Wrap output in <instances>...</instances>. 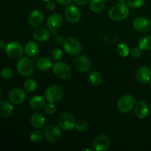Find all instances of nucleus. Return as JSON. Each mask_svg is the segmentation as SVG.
<instances>
[{
  "label": "nucleus",
  "instance_id": "1",
  "mask_svg": "<svg viewBox=\"0 0 151 151\" xmlns=\"http://www.w3.org/2000/svg\"><path fill=\"white\" fill-rule=\"evenodd\" d=\"M129 15L128 4L125 3L116 4L112 6L109 11V16L114 21H122L126 19Z\"/></svg>",
  "mask_w": 151,
  "mask_h": 151
},
{
  "label": "nucleus",
  "instance_id": "2",
  "mask_svg": "<svg viewBox=\"0 0 151 151\" xmlns=\"http://www.w3.org/2000/svg\"><path fill=\"white\" fill-rule=\"evenodd\" d=\"M16 69L22 76L29 77L34 72L35 66L29 58H21L16 63Z\"/></svg>",
  "mask_w": 151,
  "mask_h": 151
},
{
  "label": "nucleus",
  "instance_id": "3",
  "mask_svg": "<svg viewBox=\"0 0 151 151\" xmlns=\"http://www.w3.org/2000/svg\"><path fill=\"white\" fill-rule=\"evenodd\" d=\"M58 124L63 131H70L75 128V119L71 114L63 112L58 117Z\"/></svg>",
  "mask_w": 151,
  "mask_h": 151
},
{
  "label": "nucleus",
  "instance_id": "4",
  "mask_svg": "<svg viewBox=\"0 0 151 151\" xmlns=\"http://www.w3.org/2000/svg\"><path fill=\"white\" fill-rule=\"evenodd\" d=\"M136 106V99L130 94L122 96L117 102V109L122 113H128Z\"/></svg>",
  "mask_w": 151,
  "mask_h": 151
},
{
  "label": "nucleus",
  "instance_id": "5",
  "mask_svg": "<svg viewBox=\"0 0 151 151\" xmlns=\"http://www.w3.org/2000/svg\"><path fill=\"white\" fill-rule=\"evenodd\" d=\"M52 72L56 78L59 79H68L72 75V70L66 63L58 61L53 64Z\"/></svg>",
  "mask_w": 151,
  "mask_h": 151
},
{
  "label": "nucleus",
  "instance_id": "6",
  "mask_svg": "<svg viewBox=\"0 0 151 151\" xmlns=\"http://www.w3.org/2000/svg\"><path fill=\"white\" fill-rule=\"evenodd\" d=\"M45 98L49 103H58L60 101L63 97V91L58 86H50L45 91Z\"/></svg>",
  "mask_w": 151,
  "mask_h": 151
},
{
  "label": "nucleus",
  "instance_id": "7",
  "mask_svg": "<svg viewBox=\"0 0 151 151\" xmlns=\"http://www.w3.org/2000/svg\"><path fill=\"white\" fill-rule=\"evenodd\" d=\"M44 137L51 143H56L60 141L61 137V131L55 125L50 124L44 128Z\"/></svg>",
  "mask_w": 151,
  "mask_h": 151
},
{
  "label": "nucleus",
  "instance_id": "8",
  "mask_svg": "<svg viewBox=\"0 0 151 151\" xmlns=\"http://www.w3.org/2000/svg\"><path fill=\"white\" fill-rule=\"evenodd\" d=\"M24 51L22 44L16 41H12L7 44L5 52L10 58L20 59L22 57Z\"/></svg>",
  "mask_w": 151,
  "mask_h": 151
},
{
  "label": "nucleus",
  "instance_id": "9",
  "mask_svg": "<svg viewBox=\"0 0 151 151\" xmlns=\"http://www.w3.org/2000/svg\"><path fill=\"white\" fill-rule=\"evenodd\" d=\"M65 52L71 55H78L82 51L81 43L74 38H67L65 39L63 44Z\"/></svg>",
  "mask_w": 151,
  "mask_h": 151
},
{
  "label": "nucleus",
  "instance_id": "10",
  "mask_svg": "<svg viewBox=\"0 0 151 151\" xmlns=\"http://www.w3.org/2000/svg\"><path fill=\"white\" fill-rule=\"evenodd\" d=\"M63 19L60 13H55L50 15L47 20V26L49 30L53 34H56L63 24Z\"/></svg>",
  "mask_w": 151,
  "mask_h": 151
},
{
  "label": "nucleus",
  "instance_id": "11",
  "mask_svg": "<svg viewBox=\"0 0 151 151\" xmlns=\"http://www.w3.org/2000/svg\"><path fill=\"white\" fill-rule=\"evenodd\" d=\"M111 139L106 134H100L94 139L92 146L94 150L97 151H106L110 147Z\"/></svg>",
  "mask_w": 151,
  "mask_h": 151
},
{
  "label": "nucleus",
  "instance_id": "12",
  "mask_svg": "<svg viewBox=\"0 0 151 151\" xmlns=\"http://www.w3.org/2000/svg\"><path fill=\"white\" fill-rule=\"evenodd\" d=\"M133 27L140 32H147L151 29V20L145 17H137L133 21Z\"/></svg>",
  "mask_w": 151,
  "mask_h": 151
},
{
  "label": "nucleus",
  "instance_id": "13",
  "mask_svg": "<svg viewBox=\"0 0 151 151\" xmlns=\"http://www.w3.org/2000/svg\"><path fill=\"white\" fill-rule=\"evenodd\" d=\"M26 94L21 88H14L10 90L8 94L9 100L14 105H20L26 100Z\"/></svg>",
  "mask_w": 151,
  "mask_h": 151
},
{
  "label": "nucleus",
  "instance_id": "14",
  "mask_svg": "<svg viewBox=\"0 0 151 151\" xmlns=\"http://www.w3.org/2000/svg\"><path fill=\"white\" fill-rule=\"evenodd\" d=\"M75 67L79 72L83 73H86L89 72L91 69V60L86 55H80L76 58L75 60Z\"/></svg>",
  "mask_w": 151,
  "mask_h": 151
},
{
  "label": "nucleus",
  "instance_id": "15",
  "mask_svg": "<svg viewBox=\"0 0 151 151\" xmlns=\"http://www.w3.org/2000/svg\"><path fill=\"white\" fill-rule=\"evenodd\" d=\"M65 16L68 22L71 23H78L81 20V13L77 6L69 4L65 10Z\"/></svg>",
  "mask_w": 151,
  "mask_h": 151
},
{
  "label": "nucleus",
  "instance_id": "16",
  "mask_svg": "<svg viewBox=\"0 0 151 151\" xmlns=\"http://www.w3.org/2000/svg\"><path fill=\"white\" fill-rule=\"evenodd\" d=\"M136 79L139 83L147 84L151 81V70L145 66H141L136 72Z\"/></svg>",
  "mask_w": 151,
  "mask_h": 151
},
{
  "label": "nucleus",
  "instance_id": "17",
  "mask_svg": "<svg viewBox=\"0 0 151 151\" xmlns=\"http://www.w3.org/2000/svg\"><path fill=\"white\" fill-rule=\"evenodd\" d=\"M44 20V14L38 10H35L30 13L28 17V22L32 27H39Z\"/></svg>",
  "mask_w": 151,
  "mask_h": 151
},
{
  "label": "nucleus",
  "instance_id": "18",
  "mask_svg": "<svg viewBox=\"0 0 151 151\" xmlns=\"http://www.w3.org/2000/svg\"><path fill=\"white\" fill-rule=\"evenodd\" d=\"M149 107L146 102L143 100L137 102L134 107V113L139 119H145L149 115Z\"/></svg>",
  "mask_w": 151,
  "mask_h": 151
},
{
  "label": "nucleus",
  "instance_id": "19",
  "mask_svg": "<svg viewBox=\"0 0 151 151\" xmlns=\"http://www.w3.org/2000/svg\"><path fill=\"white\" fill-rule=\"evenodd\" d=\"M30 122L32 126L35 129H41L45 126L46 119L44 115L38 112L32 114L30 116Z\"/></svg>",
  "mask_w": 151,
  "mask_h": 151
},
{
  "label": "nucleus",
  "instance_id": "20",
  "mask_svg": "<svg viewBox=\"0 0 151 151\" xmlns=\"http://www.w3.org/2000/svg\"><path fill=\"white\" fill-rule=\"evenodd\" d=\"M32 35L34 39L39 42H45L49 41L50 38V30L43 27H38L35 29Z\"/></svg>",
  "mask_w": 151,
  "mask_h": 151
},
{
  "label": "nucleus",
  "instance_id": "21",
  "mask_svg": "<svg viewBox=\"0 0 151 151\" xmlns=\"http://www.w3.org/2000/svg\"><path fill=\"white\" fill-rule=\"evenodd\" d=\"M11 102L1 100L0 101V116L2 118H7L11 116L13 111V107Z\"/></svg>",
  "mask_w": 151,
  "mask_h": 151
},
{
  "label": "nucleus",
  "instance_id": "22",
  "mask_svg": "<svg viewBox=\"0 0 151 151\" xmlns=\"http://www.w3.org/2000/svg\"><path fill=\"white\" fill-rule=\"evenodd\" d=\"M29 106L34 110H40L46 106V100L41 96H33L29 99Z\"/></svg>",
  "mask_w": 151,
  "mask_h": 151
},
{
  "label": "nucleus",
  "instance_id": "23",
  "mask_svg": "<svg viewBox=\"0 0 151 151\" xmlns=\"http://www.w3.org/2000/svg\"><path fill=\"white\" fill-rule=\"evenodd\" d=\"M35 66L41 72H46L52 66V60L48 57H42L37 60Z\"/></svg>",
  "mask_w": 151,
  "mask_h": 151
},
{
  "label": "nucleus",
  "instance_id": "24",
  "mask_svg": "<svg viewBox=\"0 0 151 151\" xmlns=\"http://www.w3.org/2000/svg\"><path fill=\"white\" fill-rule=\"evenodd\" d=\"M38 44L33 41H28L24 46V52L28 57H35L38 53Z\"/></svg>",
  "mask_w": 151,
  "mask_h": 151
},
{
  "label": "nucleus",
  "instance_id": "25",
  "mask_svg": "<svg viewBox=\"0 0 151 151\" xmlns=\"http://www.w3.org/2000/svg\"><path fill=\"white\" fill-rule=\"evenodd\" d=\"M106 0H90V9L94 13H100L104 9Z\"/></svg>",
  "mask_w": 151,
  "mask_h": 151
},
{
  "label": "nucleus",
  "instance_id": "26",
  "mask_svg": "<svg viewBox=\"0 0 151 151\" xmlns=\"http://www.w3.org/2000/svg\"><path fill=\"white\" fill-rule=\"evenodd\" d=\"M88 81H89L90 83L92 84L94 86H97L100 85L103 81V78L100 72H97V71H91L88 75Z\"/></svg>",
  "mask_w": 151,
  "mask_h": 151
},
{
  "label": "nucleus",
  "instance_id": "27",
  "mask_svg": "<svg viewBox=\"0 0 151 151\" xmlns=\"http://www.w3.org/2000/svg\"><path fill=\"white\" fill-rule=\"evenodd\" d=\"M139 47L145 51L151 50V35H145L140 38L139 41Z\"/></svg>",
  "mask_w": 151,
  "mask_h": 151
},
{
  "label": "nucleus",
  "instance_id": "28",
  "mask_svg": "<svg viewBox=\"0 0 151 151\" xmlns=\"http://www.w3.org/2000/svg\"><path fill=\"white\" fill-rule=\"evenodd\" d=\"M37 82L34 79H28L24 83V89L25 91L32 93L37 89Z\"/></svg>",
  "mask_w": 151,
  "mask_h": 151
},
{
  "label": "nucleus",
  "instance_id": "29",
  "mask_svg": "<svg viewBox=\"0 0 151 151\" xmlns=\"http://www.w3.org/2000/svg\"><path fill=\"white\" fill-rule=\"evenodd\" d=\"M44 137V132L42 133L41 131H40L39 129H35L32 131L29 134V139L32 142H40L41 141H42Z\"/></svg>",
  "mask_w": 151,
  "mask_h": 151
},
{
  "label": "nucleus",
  "instance_id": "30",
  "mask_svg": "<svg viewBox=\"0 0 151 151\" xmlns=\"http://www.w3.org/2000/svg\"><path fill=\"white\" fill-rule=\"evenodd\" d=\"M116 51H117L118 54L121 56V57L125 58L129 55L130 50L128 45L124 43H121V44H118L117 47H116Z\"/></svg>",
  "mask_w": 151,
  "mask_h": 151
},
{
  "label": "nucleus",
  "instance_id": "31",
  "mask_svg": "<svg viewBox=\"0 0 151 151\" xmlns=\"http://www.w3.org/2000/svg\"><path fill=\"white\" fill-rule=\"evenodd\" d=\"M88 128V123L83 119H80L75 124V129L78 132H84Z\"/></svg>",
  "mask_w": 151,
  "mask_h": 151
},
{
  "label": "nucleus",
  "instance_id": "32",
  "mask_svg": "<svg viewBox=\"0 0 151 151\" xmlns=\"http://www.w3.org/2000/svg\"><path fill=\"white\" fill-rule=\"evenodd\" d=\"M0 75L4 79H10L13 75V72L10 67H4L0 72Z\"/></svg>",
  "mask_w": 151,
  "mask_h": 151
},
{
  "label": "nucleus",
  "instance_id": "33",
  "mask_svg": "<svg viewBox=\"0 0 151 151\" xmlns=\"http://www.w3.org/2000/svg\"><path fill=\"white\" fill-rule=\"evenodd\" d=\"M145 0H127L128 6L132 8H139L144 5Z\"/></svg>",
  "mask_w": 151,
  "mask_h": 151
},
{
  "label": "nucleus",
  "instance_id": "34",
  "mask_svg": "<svg viewBox=\"0 0 151 151\" xmlns=\"http://www.w3.org/2000/svg\"><path fill=\"white\" fill-rule=\"evenodd\" d=\"M44 111L47 114H54L56 112V106H55L54 103H49L44 106Z\"/></svg>",
  "mask_w": 151,
  "mask_h": 151
},
{
  "label": "nucleus",
  "instance_id": "35",
  "mask_svg": "<svg viewBox=\"0 0 151 151\" xmlns=\"http://www.w3.org/2000/svg\"><path fill=\"white\" fill-rule=\"evenodd\" d=\"M52 58L54 59L55 60H60V59L63 58V52L58 48H55L52 50L51 52Z\"/></svg>",
  "mask_w": 151,
  "mask_h": 151
},
{
  "label": "nucleus",
  "instance_id": "36",
  "mask_svg": "<svg viewBox=\"0 0 151 151\" xmlns=\"http://www.w3.org/2000/svg\"><path fill=\"white\" fill-rule=\"evenodd\" d=\"M142 54V50L139 47H134L131 50V55L134 58H139V57H141Z\"/></svg>",
  "mask_w": 151,
  "mask_h": 151
},
{
  "label": "nucleus",
  "instance_id": "37",
  "mask_svg": "<svg viewBox=\"0 0 151 151\" xmlns=\"http://www.w3.org/2000/svg\"><path fill=\"white\" fill-rule=\"evenodd\" d=\"M55 7H56L55 3L53 1H50L47 2V4H46V8H47L49 11H53V10H55Z\"/></svg>",
  "mask_w": 151,
  "mask_h": 151
},
{
  "label": "nucleus",
  "instance_id": "38",
  "mask_svg": "<svg viewBox=\"0 0 151 151\" xmlns=\"http://www.w3.org/2000/svg\"><path fill=\"white\" fill-rule=\"evenodd\" d=\"M73 0H56L58 3L60 5H63V6H68L72 3V1Z\"/></svg>",
  "mask_w": 151,
  "mask_h": 151
},
{
  "label": "nucleus",
  "instance_id": "39",
  "mask_svg": "<svg viewBox=\"0 0 151 151\" xmlns=\"http://www.w3.org/2000/svg\"><path fill=\"white\" fill-rule=\"evenodd\" d=\"M55 41L56 44H62V45H63V43H64L65 41V38H63L62 35H58L55 38Z\"/></svg>",
  "mask_w": 151,
  "mask_h": 151
},
{
  "label": "nucleus",
  "instance_id": "40",
  "mask_svg": "<svg viewBox=\"0 0 151 151\" xmlns=\"http://www.w3.org/2000/svg\"><path fill=\"white\" fill-rule=\"evenodd\" d=\"M75 3L78 5H85L90 1V0H74Z\"/></svg>",
  "mask_w": 151,
  "mask_h": 151
},
{
  "label": "nucleus",
  "instance_id": "41",
  "mask_svg": "<svg viewBox=\"0 0 151 151\" xmlns=\"http://www.w3.org/2000/svg\"><path fill=\"white\" fill-rule=\"evenodd\" d=\"M6 47H7L6 42L4 41H3V40H1V41H0V49H1V50H5Z\"/></svg>",
  "mask_w": 151,
  "mask_h": 151
},
{
  "label": "nucleus",
  "instance_id": "42",
  "mask_svg": "<svg viewBox=\"0 0 151 151\" xmlns=\"http://www.w3.org/2000/svg\"><path fill=\"white\" fill-rule=\"evenodd\" d=\"M119 1L121 3H125V1H127V0H119Z\"/></svg>",
  "mask_w": 151,
  "mask_h": 151
},
{
  "label": "nucleus",
  "instance_id": "43",
  "mask_svg": "<svg viewBox=\"0 0 151 151\" xmlns=\"http://www.w3.org/2000/svg\"><path fill=\"white\" fill-rule=\"evenodd\" d=\"M42 1H46V2H47V1H53V0H42Z\"/></svg>",
  "mask_w": 151,
  "mask_h": 151
},
{
  "label": "nucleus",
  "instance_id": "44",
  "mask_svg": "<svg viewBox=\"0 0 151 151\" xmlns=\"http://www.w3.org/2000/svg\"><path fill=\"white\" fill-rule=\"evenodd\" d=\"M150 88H151V81H150Z\"/></svg>",
  "mask_w": 151,
  "mask_h": 151
},
{
  "label": "nucleus",
  "instance_id": "45",
  "mask_svg": "<svg viewBox=\"0 0 151 151\" xmlns=\"http://www.w3.org/2000/svg\"><path fill=\"white\" fill-rule=\"evenodd\" d=\"M106 1H111V0H106Z\"/></svg>",
  "mask_w": 151,
  "mask_h": 151
}]
</instances>
